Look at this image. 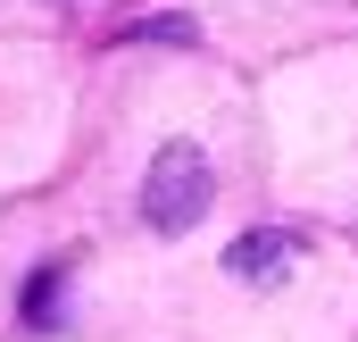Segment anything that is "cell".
I'll list each match as a JSON object with an SVG mask.
<instances>
[{"label": "cell", "instance_id": "obj_1", "mask_svg": "<svg viewBox=\"0 0 358 342\" xmlns=\"http://www.w3.org/2000/svg\"><path fill=\"white\" fill-rule=\"evenodd\" d=\"M200 209H208V159H200L192 142H167V151L150 159V184H142V217H150L159 234H192Z\"/></svg>", "mask_w": 358, "mask_h": 342}, {"label": "cell", "instance_id": "obj_2", "mask_svg": "<svg viewBox=\"0 0 358 342\" xmlns=\"http://www.w3.org/2000/svg\"><path fill=\"white\" fill-rule=\"evenodd\" d=\"M292 234H242L234 251H225V267L242 275V284H275V275H292Z\"/></svg>", "mask_w": 358, "mask_h": 342}, {"label": "cell", "instance_id": "obj_3", "mask_svg": "<svg viewBox=\"0 0 358 342\" xmlns=\"http://www.w3.org/2000/svg\"><path fill=\"white\" fill-rule=\"evenodd\" d=\"M59 284H67L59 267H42V275L25 284V326H59V317H50V309H59Z\"/></svg>", "mask_w": 358, "mask_h": 342}]
</instances>
